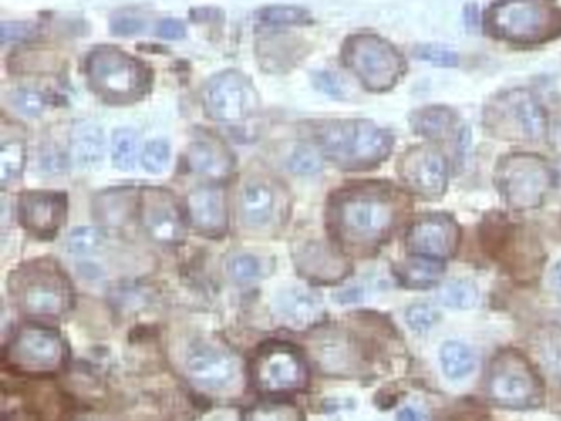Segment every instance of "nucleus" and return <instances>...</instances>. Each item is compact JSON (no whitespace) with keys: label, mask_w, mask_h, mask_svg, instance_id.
Listing matches in <instances>:
<instances>
[{"label":"nucleus","mask_w":561,"mask_h":421,"mask_svg":"<svg viewBox=\"0 0 561 421\" xmlns=\"http://www.w3.org/2000/svg\"><path fill=\"white\" fill-rule=\"evenodd\" d=\"M397 218V199L382 186L343 191L331 204L334 231L351 246H377L392 232Z\"/></svg>","instance_id":"nucleus-1"},{"label":"nucleus","mask_w":561,"mask_h":421,"mask_svg":"<svg viewBox=\"0 0 561 421\" xmlns=\"http://www.w3.org/2000/svg\"><path fill=\"white\" fill-rule=\"evenodd\" d=\"M492 38L514 45H540L561 37L557 0H494L483 17Z\"/></svg>","instance_id":"nucleus-2"},{"label":"nucleus","mask_w":561,"mask_h":421,"mask_svg":"<svg viewBox=\"0 0 561 421\" xmlns=\"http://www.w3.org/2000/svg\"><path fill=\"white\" fill-rule=\"evenodd\" d=\"M321 150L344 170H367L381 165L394 149L389 130L366 119H346L320 125Z\"/></svg>","instance_id":"nucleus-3"},{"label":"nucleus","mask_w":561,"mask_h":421,"mask_svg":"<svg viewBox=\"0 0 561 421\" xmlns=\"http://www.w3.org/2000/svg\"><path fill=\"white\" fill-rule=\"evenodd\" d=\"M86 75L89 88L102 101L126 106L149 93L152 75L149 68L116 47H99L88 56Z\"/></svg>","instance_id":"nucleus-4"},{"label":"nucleus","mask_w":561,"mask_h":421,"mask_svg":"<svg viewBox=\"0 0 561 421\" xmlns=\"http://www.w3.org/2000/svg\"><path fill=\"white\" fill-rule=\"evenodd\" d=\"M343 63L372 93L394 89L404 78L407 61L397 48L374 33H357L343 47Z\"/></svg>","instance_id":"nucleus-5"},{"label":"nucleus","mask_w":561,"mask_h":421,"mask_svg":"<svg viewBox=\"0 0 561 421\" xmlns=\"http://www.w3.org/2000/svg\"><path fill=\"white\" fill-rule=\"evenodd\" d=\"M20 310L33 316H61L71 305V287L55 262L38 260L20 267L10 280Z\"/></svg>","instance_id":"nucleus-6"},{"label":"nucleus","mask_w":561,"mask_h":421,"mask_svg":"<svg viewBox=\"0 0 561 421\" xmlns=\"http://www.w3.org/2000/svg\"><path fill=\"white\" fill-rule=\"evenodd\" d=\"M497 190L515 211L542 206L553 186L552 168L534 153H510L502 157L494 172Z\"/></svg>","instance_id":"nucleus-7"},{"label":"nucleus","mask_w":561,"mask_h":421,"mask_svg":"<svg viewBox=\"0 0 561 421\" xmlns=\"http://www.w3.org/2000/svg\"><path fill=\"white\" fill-rule=\"evenodd\" d=\"M487 124L492 134L502 139L542 140L548 132L547 114L529 89H510L494 99L486 109Z\"/></svg>","instance_id":"nucleus-8"},{"label":"nucleus","mask_w":561,"mask_h":421,"mask_svg":"<svg viewBox=\"0 0 561 421\" xmlns=\"http://www.w3.org/2000/svg\"><path fill=\"white\" fill-rule=\"evenodd\" d=\"M65 341L53 329L27 324L15 333L5 347V364L27 375H50L61 371L66 362Z\"/></svg>","instance_id":"nucleus-9"},{"label":"nucleus","mask_w":561,"mask_h":421,"mask_svg":"<svg viewBox=\"0 0 561 421\" xmlns=\"http://www.w3.org/2000/svg\"><path fill=\"white\" fill-rule=\"evenodd\" d=\"M252 384L262 394H292L308 384L302 352L292 344L272 341L255 352L251 362Z\"/></svg>","instance_id":"nucleus-10"},{"label":"nucleus","mask_w":561,"mask_h":421,"mask_svg":"<svg viewBox=\"0 0 561 421\" xmlns=\"http://www.w3.org/2000/svg\"><path fill=\"white\" fill-rule=\"evenodd\" d=\"M203 99L209 116L224 124L246 121L259 104L249 79L237 71H226L214 76L204 89Z\"/></svg>","instance_id":"nucleus-11"},{"label":"nucleus","mask_w":561,"mask_h":421,"mask_svg":"<svg viewBox=\"0 0 561 421\" xmlns=\"http://www.w3.org/2000/svg\"><path fill=\"white\" fill-rule=\"evenodd\" d=\"M487 390L492 400L504 407H530L538 397L534 372L522 357L512 354L499 356L492 362Z\"/></svg>","instance_id":"nucleus-12"},{"label":"nucleus","mask_w":561,"mask_h":421,"mask_svg":"<svg viewBox=\"0 0 561 421\" xmlns=\"http://www.w3.org/2000/svg\"><path fill=\"white\" fill-rule=\"evenodd\" d=\"M399 173L408 190L422 198H440L448 188V162L430 145L408 149L400 158Z\"/></svg>","instance_id":"nucleus-13"},{"label":"nucleus","mask_w":561,"mask_h":421,"mask_svg":"<svg viewBox=\"0 0 561 421\" xmlns=\"http://www.w3.org/2000/svg\"><path fill=\"white\" fill-rule=\"evenodd\" d=\"M185 369L191 382L208 392H228L239 379L236 357L214 344L200 343L191 347Z\"/></svg>","instance_id":"nucleus-14"},{"label":"nucleus","mask_w":561,"mask_h":421,"mask_svg":"<svg viewBox=\"0 0 561 421\" xmlns=\"http://www.w3.org/2000/svg\"><path fill=\"white\" fill-rule=\"evenodd\" d=\"M140 219L153 241L177 246L185 239V218L180 204L170 191L147 188L140 196Z\"/></svg>","instance_id":"nucleus-15"},{"label":"nucleus","mask_w":561,"mask_h":421,"mask_svg":"<svg viewBox=\"0 0 561 421\" xmlns=\"http://www.w3.org/2000/svg\"><path fill=\"white\" fill-rule=\"evenodd\" d=\"M459 229L446 214H428L418 218L405 234V247L415 257L443 260L455 254Z\"/></svg>","instance_id":"nucleus-16"},{"label":"nucleus","mask_w":561,"mask_h":421,"mask_svg":"<svg viewBox=\"0 0 561 421\" xmlns=\"http://www.w3.org/2000/svg\"><path fill=\"white\" fill-rule=\"evenodd\" d=\"M68 199L55 191H28L20 196L22 226L40 239H53L65 223Z\"/></svg>","instance_id":"nucleus-17"},{"label":"nucleus","mask_w":561,"mask_h":421,"mask_svg":"<svg viewBox=\"0 0 561 421\" xmlns=\"http://www.w3.org/2000/svg\"><path fill=\"white\" fill-rule=\"evenodd\" d=\"M188 216L196 231L204 236H223L228 229L226 199L218 186H200L188 195Z\"/></svg>","instance_id":"nucleus-18"},{"label":"nucleus","mask_w":561,"mask_h":421,"mask_svg":"<svg viewBox=\"0 0 561 421\" xmlns=\"http://www.w3.org/2000/svg\"><path fill=\"white\" fill-rule=\"evenodd\" d=\"M311 352L321 371L331 375H348L359 366L357 344L343 331H328L316 336Z\"/></svg>","instance_id":"nucleus-19"},{"label":"nucleus","mask_w":561,"mask_h":421,"mask_svg":"<svg viewBox=\"0 0 561 421\" xmlns=\"http://www.w3.org/2000/svg\"><path fill=\"white\" fill-rule=\"evenodd\" d=\"M297 265L306 278L320 283L338 282L349 272L343 257L321 242L303 246L300 257H297Z\"/></svg>","instance_id":"nucleus-20"},{"label":"nucleus","mask_w":561,"mask_h":421,"mask_svg":"<svg viewBox=\"0 0 561 421\" xmlns=\"http://www.w3.org/2000/svg\"><path fill=\"white\" fill-rule=\"evenodd\" d=\"M274 310L279 318L297 328L315 323L323 311V303L316 293L300 287L283 288L274 298Z\"/></svg>","instance_id":"nucleus-21"},{"label":"nucleus","mask_w":561,"mask_h":421,"mask_svg":"<svg viewBox=\"0 0 561 421\" xmlns=\"http://www.w3.org/2000/svg\"><path fill=\"white\" fill-rule=\"evenodd\" d=\"M188 165L198 175L208 176L211 180H223L231 175L234 168V160L231 153L224 145L214 140H196L190 145L188 153Z\"/></svg>","instance_id":"nucleus-22"},{"label":"nucleus","mask_w":561,"mask_h":421,"mask_svg":"<svg viewBox=\"0 0 561 421\" xmlns=\"http://www.w3.org/2000/svg\"><path fill=\"white\" fill-rule=\"evenodd\" d=\"M275 193L269 183L252 180L241 193V214L247 226L262 227L272 221L275 214Z\"/></svg>","instance_id":"nucleus-23"},{"label":"nucleus","mask_w":561,"mask_h":421,"mask_svg":"<svg viewBox=\"0 0 561 421\" xmlns=\"http://www.w3.org/2000/svg\"><path fill=\"white\" fill-rule=\"evenodd\" d=\"M71 152L78 167L86 170L99 167L106 153V139L101 127L94 122H81L76 125L71 137Z\"/></svg>","instance_id":"nucleus-24"},{"label":"nucleus","mask_w":561,"mask_h":421,"mask_svg":"<svg viewBox=\"0 0 561 421\" xmlns=\"http://www.w3.org/2000/svg\"><path fill=\"white\" fill-rule=\"evenodd\" d=\"M410 127L425 139L445 140L455 132L456 112L448 106H425L412 112Z\"/></svg>","instance_id":"nucleus-25"},{"label":"nucleus","mask_w":561,"mask_h":421,"mask_svg":"<svg viewBox=\"0 0 561 421\" xmlns=\"http://www.w3.org/2000/svg\"><path fill=\"white\" fill-rule=\"evenodd\" d=\"M443 272H445V265L441 260L412 255L407 262L400 265L397 278L404 287L410 288V290H427L440 282Z\"/></svg>","instance_id":"nucleus-26"},{"label":"nucleus","mask_w":561,"mask_h":421,"mask_svg":"<svg viewBox=\"0 0 561 421\" xmlns=\"http://www.w3.org/2000/svg\"><path fill=\"white\" fill-rule=\"evenodd\" d=\"M440 364L448 379L463 380L476 371L478 357L468 344L446 341L440 349Z\"/></svg>","instance_id":"nucleus-27"},{"label":"nucleus","mask_w":561,"mask_h":421,"mask_svg":"<svg viewBox=\"0 0 561 421\" xmlns=\"http://www.w3.org/2000/svg\"><path fill=\"white\" fill-rule=\"evenodd\" d=\"M438 298L451 310H473L479 301L478 285L468 278H453L441 287Z\"/></svg>","instance_id":"nucleus-28"},{"label":"nucleus","mask_w":561,"mask_h":421,"mask_svg":"<svg viewBox=\"0 0 561 421\" xmlns=\"http://www.w3.org/2000/svg\"><path fill=\"white\" fill-rule=\"evenodd\" d=\"M112 165L121 172H132L139 160V137L132 129H117L112 135Z\"/></svg>","instance_id":"nucleus-29"},{"label":"nucleus","mask_w":561,"mask_h":421,"mask_svg":"<svg viewBox=\"0 0 561 421\" xmlns=\"http://www.w3.org/2000/svg\"><path fill=\"white\" fill-rule=\"evenodd\" d=\"M244 421H305V415L297 405L287 402H262L247 408Z\"/></svg>","instance_id":"nucleus-30"},{"label":"nucleus","mask_w":561,"mask_h":421,"mask_svg":"<svg viewBox=\"0 0 561 421\" xmlns=\"http://www.w3.org/2000/svg\"><path fill=\"white\" fill-rule=\"evenodd\" d=\"M25 145L22 140H7L0 147V183L9 185L10 181L19 180L24 172Z\"/></svg>","instance_id":"nucleus-31"},{"label":"nucleus","mask_w":561,"mask_h":421,"mask_svg":"<svg viewBox=\"0 0 561 421\" xmlns=\"http://www.w3.org/2000/svg\"><path fill=\"white\" fill-rule=\"evenodd\" d=\"M537 352L548 374L561 384V329H547L540 334Z\"/></svg>","instance_id":"nucleus-32"},{"label":"nucleus","mask_w":561,"mask_h":421,"mask_svg":"<svg viewBox=\"0 0 561 421\" xmlns=\"http://www.w3.org/2000/svg\"><path fill=\"white\" fill-rule=\"evenodd\" d=\"M259 20L262 24L272 25V27H282V25H303L311 22L310 12L295 7V5H272L265 7L259 12Z\"/></svg>","instance_id":"nucleus-33"},{"label":"nucleus","mask_w":561,"mask_h":421,"mask_svg":"<svg viewBox=\"0 0 561 421\" xmlns=\"http://www.w3.org/2000/svg\"><path fill=\"white\" fill-rule=\"evenodd\" d=\"M440 320V311L428 303H415V305L408 306L405 311V323L413 333H428L430 329L440 323Z\"/></svg>","instance_id":"nucleus-34"},{"label":"nucleus","mask_w":561,"mask_h":421,"mask_svg":"<svg viewBox=\"0 0 561 421\" xmlns=\"http://www.w3.org/2000/svg\"><path fill=\"white\" fill-rule=\"evenodd\" d=\"M104 236L98 227H76L68 237V250L75 255H89L101 249Z\"/></svg>","instance_id":"nucleus-35"},{"label":"nucleus","mask_w":561,"mask_h":421,"mask_svg":"<svg viewBox=\"0 0 561 421\" xmlns=\"http://www.w3.org/2000/svg\"><path fill=\"white\" fill-rule=\"evenodd\" d=\"M170 155H172V150H170L167 140H152L145 145L144 152H142V158H140L142 167L152 175L163 173L170 163Z\"/></svg>","instance_id":"nucleus-36"},{"label":"nucleus","mask_w":561,"mask_h":421,"mask_svg":"<svg viewBox=\"0 0 561 421\" xmlns=\"http://www.w3.org/2000/svg\"><path fill=\"white\" fill-rule=\"evenodd\" d=\"M418 60L438 66V68H455L459 65V55L443 45H420L415 48Z\"/></svg>","instance_id":"nucleus-37"},{"label":"nucleus","mask_w":561,"mask_h":421,"mask_svg":"<svg viewBox=\"0 0 561 421\" xmlns=\"http://www.w3.org/2000/svg\"><path fill=\"white\" fill-rule=\"evenodd\" d=\"M228 272L237 283H251L260 275V260L252 254H237L229 260Z\"/></svg>","instance_id":"nucleus-38"},{"label":"nucleus","mask_w":561,"mask_h":421,"mask_svg":"<svg viewBox=\"0 0 561 421\" xmlns=\"http://www.w3.org/2000/svg\"><path fill=\"white\" fill-rule=\"evenodd\" d=\"M288 167L295 175H316L323 168V160L316 153V150L310 149V147H302V149L293 152L290 162H288Z\"/></svg>","instance_id":"nucleus-39"},{"label":"nucleus","mask_w":561,"mask_h":421,"mask_svg":"<svg viewBox=\"0 0 561 421\" xmlns=\"http://www.w3.org/2000/svg\"><path fill=\"white\" fill-rule=\"evenodd\" d=\"M12 102H14L15 109L22 112L24 116H40L45 109V98L33 89H17L12 94Z\"/></svg>","instance_id":"nucleus-40"},{"label":"nucleus","mask_w":561,"mask_h":421,"mask_svg":"<svg viewBox=\"0 0 561 421\" xmlns=\"http://www.w3.org/2000/svg\"><path fill=\"white\" fill-rule=\"evenodd\" d=\"M37 25L30 22H2L0 25V40L2 43L24 42V40H32L37 37Z\"/></svg>","instance_id":"nucleus-41"},{"label":"nucleus","mask_w":561,"mask_h":421,"mask_svg":"<svg viewBox=\"0 0 561 421\" xmlns=\"http://www.w3.org/2000/svg\"><path fill=\"white\" fill-rule=\"evenodd\" d=\"M145 22L135 15H117L111 22V32L119 37H130L144 32Z\"/></svg>","instance_id":"nucleus-42"},{"label":"nucleus","mask_w":561,"mask_h":421,"mask_svg":"<svg viewBox=\"0 0 561 421\" xmlns=\"http://www.w3.org/2000/svg\"><path fill=\"white\" fill-rule=\"evenodd\" d=\"M158 37L165 38V40H180L185 37L186 28L177 19H165L158 24L157 28Z\"/></svg>","instance_id":"nucleus-43"},{"label":"nucleus","mask_w":561,"mask_h":421,"mask_svg":"<svg viewBox=\"0 0 561 421\" xmlns=\"http://www.w3.org/2000/svg\"><path fill=\"white\" fill-rule=\"evenodd\" d=\"M315 84L320 91L333 96V98H341L343 96V89L339 86L338 79L334 78L331 73H318L315 76Z\"/></svg>","instance_id":"nucleus-44"},{"label":"nucleus","mask_w":561,"mask_h":421,"mask_svg":"<svg viewBox=\"0 0 561 421\" xmlns=\"http://www.w3.org/2000/svg\"><path fill=\"white\" fill-rule=\"evenodd\" d=\"M476 407H464V410H453V412L446 413L441 421H486L484 418L483 410H474Z\"/></svg>","instance_id":"nucleus-45"},{"label":"nucleus","mask_w":561,"mask_h":421,"mask_svg":"<svg viewBox=\"0 0 561 421\" xmlns=\"http://www.w3.org/2000/svg\"><path fill=\"white\" fill-rule=\"evenodd\" d=\"M362 298H364V292L359 287L344 288L334 295V300L338 301L339 305H354V303L362 301Z\"/></svg>","instance_id":"nucleus-46"},{"label":"nucleus","mask_w":561,"mask_h":421,"mask_svg":"<svg viewBox=\"0 0 561 421\" xmlns=\"http://www.w3.org/2000/svg\"><path fill=\"white\" fill-rule=\"evenodd\" d=\"M397 421H425V415L413 407H405L397 413Z\"/></svg>","instance_id":"nucleus-47"},{"label":"nucleus","mask_w":561,"mask_h":421,"mask_svg":"<svg viewBox=\"0 0 561 421\" xmlns=\"http://www.w3.org/2000/svg\"><path fill=\"white\" fill-rule=\"evenodd\" d=\"M464 19H466V25L469 28H478L479 24L483 22L481 20V14H479L478 7L476 5L471 4L466 7V14H464Z\"/></svg>","instance_id":"nucleus-48"},{"label":"nucleus","mask_w":561,"mask_h":421,"mask_svg":"<svg viewBox=\"0 0 561 421\" xmlns=\"http://www.w3.org/2000/svg\"><path fill=\"white\" fill-rule=\"evenodd\" d=\"M550 132V142H552L553 149L561 152V117L553 122L552 127H548Z\"/></svg>","instance_id":"nucleus-49"},{"label":"nucleus","mask_w":561,"mask_h":421,"mask_svg":"<svg viewBox=\"0 0 561 421\" xmlns=\"http://www.w3.org/2000/svg\"><path fill=\"white\" fill-rule=\"evenodd\" d=\"M553 282L557 283V287L561 288V260H558L555 267H553Z\"/></svg>","instance_id":"nucleus-50"}]
</instances>
